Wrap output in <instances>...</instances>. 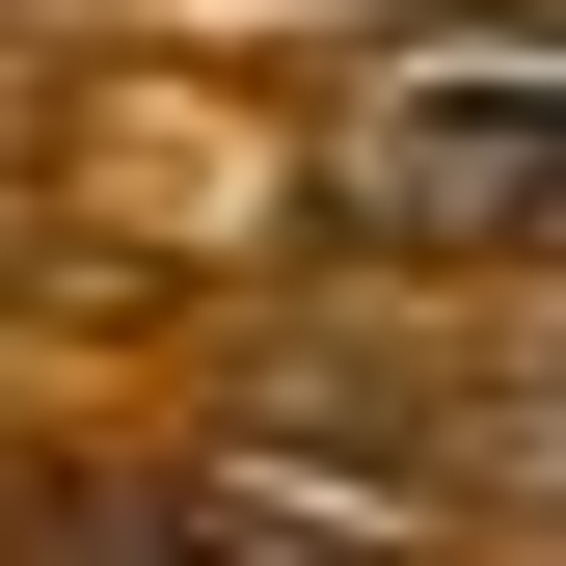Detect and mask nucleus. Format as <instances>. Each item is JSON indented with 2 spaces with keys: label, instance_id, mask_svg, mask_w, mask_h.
Masks as SVG:
<instances>
[{
  "label": "nucleus",
  "instance_id": "1",
  "mask_svg": "<svg viewBox=\"0 0 566 566\" xmlns=\"http://www.w3.org/2000/svg\"><path fill=\"white\" fill-rule=\"evenodd\" d=\"M350 217L378 243H566V54H432L350 108Z\"/></svg>",
  "mask_w": 566,
  "mask_h": 566
}]
</instances>
